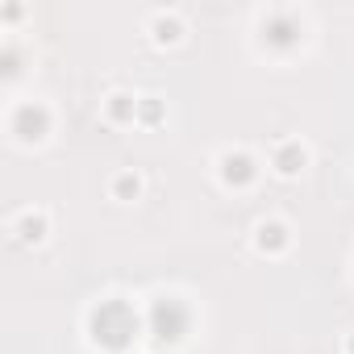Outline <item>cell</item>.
I'll return each mask as SVG.
<instances>
[{
  "label": "cell",
  "instance_id": "cell-12",
  "mask_svg": "<svg viewBox=\"0 0 354 354\" xmlns=\"http://www.w3.org/2000/svg\"><path fill=\"white\" fill-rule=\"evenodd\" d=\"M162 113H167V109H162L158 96H142V100H138V121H142V125H158Z\"/></svg>",
  "mask_w": 354,
  "mask_h": 354
},
{
  "label": "cell",
  "instance_id": "cell-11",
  "mask_svg": "<svg viewBox=\"0 0 354 354\" xmlns=\"http://www.w3.org/2000/svg\"><path fill=\"white\" fill-rule=\"evenodd\" d=\"M113 196L117 201H138L142 196V175L138 171H121L117 180H113Z\"/></svg>",
  "mask_w": 354,
  "mask_h": 354
},
{
  "label": "cell",
  "instance_id": "cell-9",
  "mask_svg": "<svg viewBox=\"0 0 354 354\" xmlns=\"http://www.w3.org/2000/svg\"><path fill=\"white\" fill-rule=\"evenodd\" d=\"M150 34H154L158 46H171V42L184 38V26H180V17H175V13H158V17L150 21Z\"/></svg>",
  "mask_w": 354,
  "mask_h": 354
},
{
  "label": "cell",
  "instance_id": "cell-8",
  "mask_svg": "<svg viewBox=\"0 0 354 354\" xmlns=\"http://www.w3.org/2000/svg\"><path fill=\"white\" fill-rule=\"evenodd\" d=\"M46 230H50V225H46V213H34V209H30V213H21V217H17V225H13V234H17L26 246L42 242V238H46Z\"/></svg>",
  "mask_w": 354,
  "mask_h": 354
},
{
  "label": "cell",
  "instance_id": "cell-2",
  "mask_svg": "<svg viewBox=\"0 0 354 354\" xmlns=\"http://www.w3.org/2000/svg\"><path fill=\"white\" fill-rule=\"evenodd\" d=\"M184 329H188V313L175 300H154L150 304V333L158 342H180Z\"/></svg>",
  "mask_w": 354,
  "mask_h": 354
},
{
  "label": "cell",
  "instance_id": "cell-6",
  "mask_svg": "<svg viewBox=\"0 0 354 354\" xmlns=\"http://www.w3.org/2000/svg\"><path fill=\"white\" fill-rule=\"evenodd\" d=\"M304 162H308V150H304L300 142H279L275 154H271V167H275L279 175H288V180L304 171Z\"/></svg>",
  "mask_w": 354,
  "mask_h": 354
},
{
  "label": "cell",
  "instance_id": "cell-10",
  "mask_svg": "<svg viewBox=\"0 0 354 354\" xmlns=\"http://www.w3.org/2000/svg\"><path fill=\"white\" fill-rule=\"evenodd\" d=\"M263 34H267L271 42H279V46H288V42H296V34H300V30H296V21H292L288 13H275V17H271V21L263 26Z\"/></svg>",
  "mask_w": 354,
  "mask_h": 354
},
{
  "label": "cell",
  "instance_id": "cell-1",
  "mask_svg": "<svg viewBox=\"0 0 354 354\" xmlns=\"http://www.w3.org/2000/svg\"><path fill=\"white\" fill-rule=\"evenodd\" d=\"M92 337L100 346H109V350H125L138 337V313L125 300H104L92 313Z\"/></svg>",
  "mask_w": 354,
  "mask_h": 354
},
{
  "label": "cell",
  "instance_id": "cell-13",
  "mask_svg": "<svg viewBox=\"0 0 354 354\" xmlns=\"http://www.w3.org/2000/svg\"><path fill=\"white\" fill-rule=\"evenodd\" d=\"M346 354H354V333H350V337H346Z\"/></svg>",
  "mask_w": 354,
  "mask_h": 354
},
{
  "label": "cell",
  "instance_id": "cell-7",
  "mask_svg": "<svg viewBox=\"0 0 354 354\" xmlns=\"http://www.w3.org/2000/svg\"><path fill=\"white\" fill-rule=\"evenodd\" d=\"M104 113H109L113 125H129V121H138V100H133L129 92H113V96L104 100Z\"/></svg>",
  "mask_w": 354,
  "mask_h": 354
},
{
  "label": "cell",
  "instance_id": "cell-4",
  "mask_svg": "<svg viewBox=\"0 0 354 354\" xmlns=\"http://www.w3.org/2000/svg\"><path fill=\"white\" fill-rule=\"evenodd\" d=\"M254 175H259V167H254V158H250V154H242V150L221 154V180H225L230 188H246Z\"/></svg>",
  "mask_w": 354,
  "mask_h": 354
},
{
  "label": "cell",
  "instance_id": "cell-3",
  "mask_svg": "<svg viewBox=\"0 0 354 354\" xmlns=\"http://www.w3.org/2000/svg\"><path fill=\"white\" fill-rule=\"evenodd\" d=\"M46 129H50V113L42 109V104H17L13 109V133L21 138V142H42L46 138Z\"/></svg>",
  "mask_w": 354,
  "mask_h": 354
},
{
  "label": "cell",
  "instance_id": "cell-5",
  "mask_svg": "<svg viewBox=\"0 0 354 354\" xmlns=\"http://www.w3.org/2000/svg\"><path fill=\"white\" fill-rule=\"evenodd\" d=\"M288 242H292V234H288L283 221H259V225H254V246H259L263 254H283Z\"/></svg>",
  "mask_w": 354,
  "mask_h": 354
}]
</instances>
